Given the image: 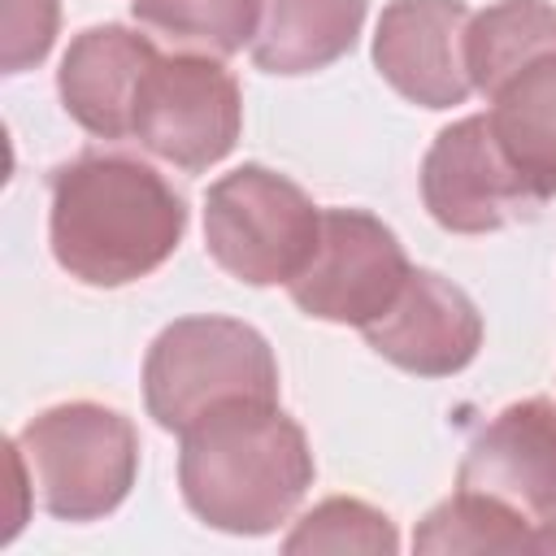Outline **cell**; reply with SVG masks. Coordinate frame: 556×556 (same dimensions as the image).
Here are the masks:
<instances>
[{"label": "cell", "instance_id": "cell-19", "mask_svg": "<svg viewBox=\"0 0 556 556\" xmlns=\"http://www.w3.org/2000/svg\"><path fill=\"white\" fill-rule=\"evenodd\" d=\"M4 35H0V65L4 74H22L35 70L52 43H56V26H61V0H4V17H0Z\"/></svg>", "mask_w": 556, "mask_h": 556}, {"label": "cell", "instance_id": "cell-15", "mask_svg": "<svg viewBox=\"0 0 556 556\" xmlns=\"http://www.w3.org/2000/svg\"><path fill=\"white\" fill-rule=\"evenodd\" d=\"M413 547L417 552H556V521L530 526L482 495L452 491L443 504H434L421 517Z\"/></svg>", "mask_w": 556, "mask_h": 556}, {"label": "cell", "instance_id": "cell-13", "mask_svg": "<svg viewBox=\"0 0 556 556\" xmlns=\"http://www.w3.org/2000/svg\"><path fill=\"white\" fill-rule=\"evenodd\" d=\"M365 26V0H265L252 61L265 74L300 78L352 52Z\"/></svg>", "mask_w": 556, "mask_h": 556}, {"label": "cell", "instance_id": "cell-5", "mask_svg": "<svg viewBox=\"0 0 556 556\" xmlns=\"http://www.w3.org/2000/svg\"><path fill=\"white\" fill-rule=\"evenodd\" d=\"M321 208L269 165H239L204 195V248L248 287H287L313 256Z\"/></svg>", "mask_w": 556, "mask_h": 556}, {"label": "cell", "instance_id": "cell-3", "mask_svg": "<svg viewBox=\"0 0 556 556\" xmlns=\"http://www.w3.org/2000/svg\"><path fill=\"white\" fill-rule=\"evenodd\" d=\"M13 443L26 460L30 495L56 521L109 517L139 478L135 421L96 400H70L35 413Z\"/></svg>", "mask_w": 556, "mask_h": 556}, {"label": "cell", "instance_id": "cell-14", "mask_svg": "<svg viewBox=\"0 0 556 556\" xmlns=\"http://www.w3.org/2000/svg\"><path fill=\"white\" fill-rule=\"evenodd\" d=\"M543 52H556V4L547 0H495L469 22V83L486 100Z\"/></svg>", "mask_w": 556, "mask_h": 556}, {"label": "cell", "instance_id": "cell-2", "mask_svg": "<svg viewBox=\"0 0 556 556\" xmlns=\"http://www.w3.org/2000/svg\"><path fill=\"white\" fill-rule=\"evenodd\" d=\"M317 478L304 426L278 400H230L178 434L182 504L222 534H269Z\"/></svg>", "mask_w": 556, "mask_h": 556}, {"label": "cell", "instance_id": "cell-4", "mask_svg": "<svg viewBox=\"0 0 556 556\" xmlns=\"http://www.w3.org/2000/svg\"><path fill=\"white\" fill-rule=\"evenodd\" d=\"M230 400H278V361L269 339L239 317H178L143 356L148 417L182 434L208 408Z\"/></svg>", "mask_w": 556, "mask_h": 556}, {"label": "cell", "instance_id": "cell-9", "mask_svg": "<svg viewBox=\"0 0 556 556\" xmlns=\"http://www.w3.org/2000/svg\"><path fill=\"white\" fill-rule=\"evenodd\" d=\"M456 491L482 495L530 526L556 521V400L530 395L478 426L460 456Z\"/></svg>", "mask_w": 556, "mask_h": 556}, {"label": "cell", "instance_id": "cell-18", "mask_svg": "<svg viewBox=\"0 0 556 556\" xmlns=\"http://www.w3.org/2000/svg\"><path fill=\"white\" fill-rule=\"evenodd\" d=\"M400 547L395 521L365 504V500H321L317 508H308L295 530L282 539V552H369V556H391Z\"/></svg>", "mask_w": 556, "mask_h": 556}, {"label": "cell", "instance_id": "cell-8", "mask_svg": "<svg viewBox=\"0 0 556 556\" xmlns=\"http://www.w3.org/2000/svg\"><path fill=\"white\" fill-rule=\"evenodd\" d=\"M413 274L395 230L365 208H321V230L308 265L287 282L304 317L334 326L374 321Z\"/></svg>", "mask_w": 556, "mask_h": 556}, {"label": "cell", "instance_id": "cell-10", "mask_svg": "<svg viewBox=\"0 0 556 556\" xmlns=\"http://www.w3.org/2000/svg\"><path fill=\"white\" fill-rule=\"evenodd\" d=\"M469 22L473 9L465 0H391L374 30V70L408 104H465L473 91L465 61Z\"/></svg>", "mask_w": 556, "mask_h": 556}, {"label": "cell", "instance_id": "cell-6", "mask_svg": "<svg viewBox=\"0 0 556 556\" xmlns=\"http://www.w3.org/2000/svg\"><path fill=\"white\" fill-rule=\"evenodd\" d=\"M426 213L452 235H491L517 222H534L556 182L530 174L495 135L486 113H469L434 135L421 156Z\"/></svg>", "mask_w": 556, "mask_h": 556}, {"label": "cell", "instance_id": "cell-11", "mask_svg": "<svg viewBox=\"0 0 556 556\" xmlns=\"http://www.w3.org/2000/svg\"><path fill=\"white\" fill-rule=\"evenodd\" d=\"M365 343L404 374L452 378L482 348V313L465 287L434 269H413L400 295L361 326Z\"/></svg>", "mask_w": 556, "mask_h": 556}, {"label": "cell", "instance_id": "cell-7", "mask_svg": "<svg viewBox=\"0 0 556 556\" xmlns=\"http://www.w3.org/2000/svg\"><path fill=\"white\" fill-rule=\"evenodd\" d=\"M243 130V91L217 56L161 52L135 96L130 139L156 161L200 174L230 156Z\"/></svg>", "mask_w": 556, "mask_h": 556}, {"label": "cell", "instance_id": "cell-16", "mask_svg": "<svg viewBox=\"0 0 556 556\" xmlns=\"http://www.w3.org/2000/svg\"><path fill=\"white\" fill-rule=\"evenodd\" d=\"M486 104L500 143L530 174L556 182V52L534 56Z\"/></svg>", "mask_w": 556, "mask_h": 556}, {"label": "cell", "instance_id": "cell-12", "mask_svg": "<svg viewBox=\"0 0 556 556\" xmlns=\"http://www.w3.org/2000/svg\"><path fill=\"white\" fill-rule=\"evenodd\" d=\"M156 56L161 48L152 43V35H139L117 22L87 26L70 39L61 56L56 96L87 135L130 139L135 96L143 87V74L156 65Z\"/></svg>", "mask_w": 556, "mask_h": 556}, {"label": "cell", "instance_id": "cell-1", "mask_svg": "<svg viewBox=\"0 0 556 556\" xmlns=\"http://www.w3.org/2000/svg\"><path fill=\"white\" fill-rule=\"evenodd\" d=\"M187 230V200L126 152H83L48 182L56 265L83 287H126L161 269Z\"/></svg>", "mask_w": 556, "mask_h": 556}, {"label": "cell", "instance_id": "cell-17", "mask_svg": "<svg viewBox=\"0 0 556 556\" xmlns=\"http://www.w3.org/2000/svg\"><path fill=\"white\" fill-rule=\"evenodd\" d=\"M265 0H130L135 22L178 52L235 56L252 48Z\"/></svg>", "mask_w": 556, "mask_h": 556}]
</instances>
